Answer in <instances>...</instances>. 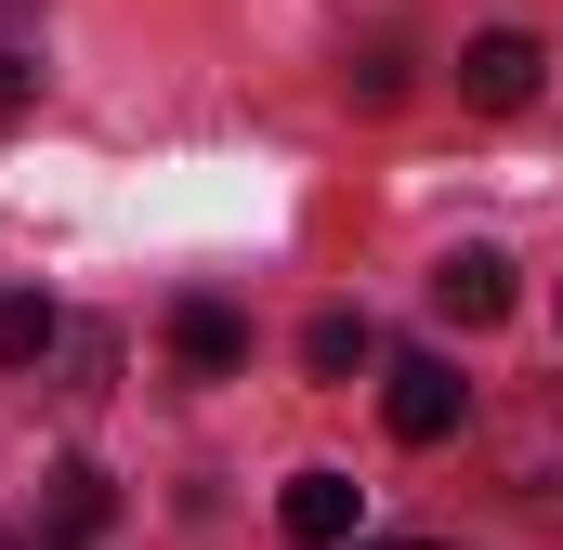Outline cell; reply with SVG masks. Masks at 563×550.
<instances>
[{
  "label": "cell",
  "mask_w": 563,
  "mask_h": 550,
  "mask_svg": "<svg viewBox=\"0 0 563 550\" xmlns=\"http://www.w3.org/2000/svg\"><path fill=\"white\" fill-rule=\"evenodd\" d=\"M459 92H472V106H525V92H538V40H525V26H485V40L459 53Z\"/></svg>",
  "instance_id": "6"
},
{
  "label": "cell",
  "mask_w": 563,
  "mask_h": 550,
  "mask_svg": "<svg viewBox=\"0 0 563 550\" xmlns=\"http://www.w3.org/2000/svg\"><path fill=\"white\" fill-rule=\"evenodd\" d=\"M92 538H106V472H79V459H66V472L13 512V538H0V550H92Z\"/></svg>",
  "instance_id": "2"
},
{
  "label": "cell",
  "mask_w": 563,
  "mask_h": 550,
  "mask_svg": "<svg viewBox=\"0 0 563 550\" xmlns=\"http://www.w3.org/2000/svg\"><path fill=\"white\" fill-rule=\"evenodd\" d=\"M26 106H40V66H26V53H0V132H13Z\"/></svg>",
  "instance_id": "9"
},
{
  "label": "cell",
  "mask_w": 563,
  "mask_h": 550,
  "mask_svg": "<svg viewBox=\"0 0 563 550\" xmlns=\"http://www.w3.org/2000/svg\"><path fill=\"white\" fill-rule=\"evenodd\" d=\"M53 354V301L40 288H0V367H40Z\"/></svg>",
  "instance_id": "8"
},
{
  "label": "cell",
  "mask_w": 563,
  "mask_h": 550,
  "mask_svg": "<svg viewBox=\"0 0 563 550\" xmlns=\"http://www.w3.org/2000/svg\"><path fill=\"white\" fill-rule=\"evenodd\" d=\"M432 315H445V328H498V315H511V263H498V250H445V263H432Z\"/></svg>",
  "instance_id": "4"
},
{
  "label": "cell",
  "mask_w": 563,
  "mask_h": 550,
  "mask_svg": "<svg viewBox=\"0 0 563 550\" xmlns=\"http://www.w3.org/2000/svg\"><path fill=\"white\" fill-rule=\"evenodd\" d=\"M367 550H432V538H367Z\"/></svg>",
  "instance_id": "10"
},
{
  "label": "cell",
  "mask_w": 563,
  "mask_h": 550,
  "mask_svg": "<svg viewBox=\"0 0 563 550\" xmlns=\"http://www.w3.org/2000/svg\"><path fill=\"white\" fill-rule=\"evenodd\" d=\"M367 354H380V341H367V315H314V328H301V367H314V381H354Z\"/></svg>",
  "instance_id": "7"
},
{
  "label": "cell",
  "mask_w": 563,
  "mask_h": 550,
  "mask_svg": "<svg viewBox=\"0 0 563 550\" xmlns=\"http://www.w3.org/2000/svg\"><path fill=\"white\" fill-rule=\"evenodd\" d=\"M170 354H184L197 381H236V367H250V315H236V301H170Z\"/></svg>",
  "instance_id": "5"
},
{
  "label": "cell",
  "mask_w": 563,
  "mask_h": 550,
  "mask_svg": "<svg viewBox=\"0 0 563 550\" xmlns=\"http://www.w3.org/2000/svg\"><path fill=\"white\" fill-rule=\"evenodd\" d=\"M354 512H367V485H354V472H288L276 538H288V550H354Z\"/></svg>",
  "instance_id": "3"
},
{
  "label": "cell",
  "mask_w": 563,
  "mask_h": 550,
  "mask_svg": "<svg viewBox=\"0 0 563 550\" xmlns=\"http://www.w3.org/2000/svg\"><path fill=\"white\" fill-rule=\"evenodd\" d=\"M380 419H394L407 446H445V432L472 419V381H459L445 354H394V367H380Z\"/></svg>",
  "instance_id": "1"
}]
</instances>
